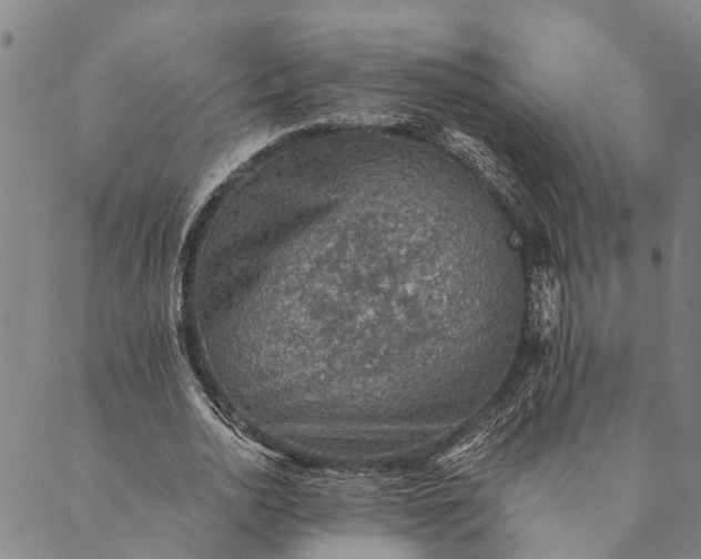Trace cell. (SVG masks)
I'll return each mask as SVG.
<instances>
[{
    "label": "cell",
    "instance_id": "6da1fadb",
    "mask_svg": "<svg viewBox=\"0 0 701 559\" xmlns=\"http://www.w3.org/2000/svg\"><path fill=\"white\" fill-rule=\"evenodd\" d=\"M437 139L440 145L476 170L495 187L502 192L511 190L504 166L494 152L481 141L453 126L443 128L438 132Z\"/></svg>",
    "mask_w": 701,
    "mask_h": 559
},
{
    "label": "cell",
    "instance_id": "7a4b0ae2",
    "mask_svg": "<svg viewBox=\"0 0 701 559\" xmlns=\"http://www.w3.org/2000/svg\"><path fill=\"white\" fill-rule=\"evenodd\" d=\"M561 286L552 270L535 271L530 284V316L535 332L541 336L551 333L558 322Z\"/></svg>",
    "mask_w": 701,
    "mask_h": 559
}]
</instances>
